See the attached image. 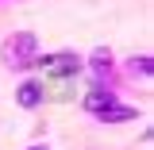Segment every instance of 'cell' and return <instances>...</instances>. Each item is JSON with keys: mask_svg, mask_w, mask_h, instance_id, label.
<instances>
[{"mask_svg": "<svg viewBox=\"0 0 154 150\" xmlns=\"http://www.w3.org/2000/svg\"><path fill=\"white\" fill-rule=\"evenodd\" d=\"M116 104H119V93H116V89H96V85H89V93H85V100H81V112L93 115V119H100L104 112H112Z\"/></svg>", "mask_w": 154, "mask_h": 150, "instance_id": "cell-4", "label": "cell"}, {"mask_svg": "<svg viewBox=\"0 0 154 150\" xmlns=\"http://www.w3.org/2000/svg\"><path fill=\"white\" fill-rule=\"evenodd\" d=\"M123 73L127 77H139V81H150V73H154V54H131L127 62H123Z\"/></svg>", "mask_w": 154, "mask_h": 150, "instance_id": "cell-6", "label": "cell"}, {"mask_svg": "<svg viewBox=\"0 0 154 150\" xmlns=\"http://www.w3.org/2000/svg\"><path fill=\"white\" fill-rule=\"evenodd\" d=\"M27 150H35V146H27Z\"/></svg>", "mask_w": 154, "mask_h": 150, "instance_id": "cell-8", "label": "cell"}, {"mask_svg": "<svg viewBox=\"0 0 154 150\" xmlns=\"http://www.w3.org/2000/svg\"><path fill=\"white\" fill-rule=\"evenodd\" d=\"M42 100H46V89H42V81L38 77H23L16 89V104L23 108V112H38L42 108Z\"/></svg>", "mask_w": 154, "mask_h": 150, "instance_id": "cell-5", "label": "cell"}, {"mask_svg": "<svg viewBox=\"0 0 154 150\" xmlns=\"http://www.w3.org/2000/svg\"><path fill=\"white\" fill-rule=\"evenodd\" d=\"M35 58H38V35L35 31H12V35L0 42V62L12 73L35 69Z\"/></svg>", "mask_w": 154, "mask_h": 150, "instance_id": "cell-1", "label": "cell"}, {"mask_svg": "<svg viewBox=\"0 0 154 150\" xmlns=\"http://www.w3.org/2000/svg\"><path fill=\"white\" fill-rule=\"evenodd\" d=\"M85 69L93 73V81H89V85H96V89H116V81H119L116 54L108 50V46H96L93 54L85 58Z\"/></svg>", "mask_w": 154, "mask_h": 150, "instance_id": "cell-3", "label": "cell"}, {"mask_svg": "<svg viewBox=\"0 0 154 150\" xmlns=\"http://www.w3.org/2000/svg\"><path fill=\"white\" fill-rule=\"evenodd\" d=\"M35 150H46V146H35Z\"/></svg>", "mask_w": 154, "mask_h": 150, "instance_id": "cell-7", "label": "cell"}, {"mask_svg": "<svg viewBox=\"0 0 154 150\" xmlns=\"http://www.w3.org/2000/svg\"><path fill=\"white\" fill-rule=\"evenodd\" d=\"M35 69H42V77H50V81H69V77H77L85 69V58L77 50H50V54L38 50Z\"/></svg>", "mask_w": 154, "mask_h": 150, "instance_id": "cell-2", "label": "cell"}]
</instances>
